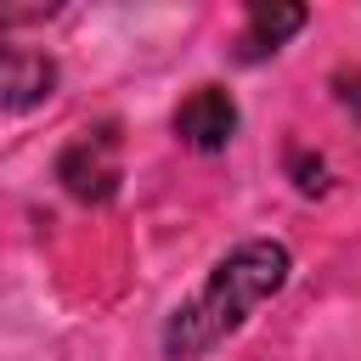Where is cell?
I'll use <instances>...</instances> for the list:
<instances>
[{
	"instance_id": "3",
	"label": "cell",
	"mask_w": 361,
	"mask_h": 361,
	"mask_svg": "<svg viewBox=\"0 0 361 361\" xmlns=\"http://www.w3.org/2000/svg\"><path fill=\"white\" fill-rule=\"evenodd\" d=\"M175 135L197 152H220L237 135V102L220 85H197L180 107H175Z\"/></svg>"
},
{
	"instance_id": "6",
	"label": "cell",
	"mask_w": 361,
	"mask_h": 361,
	"mask_svg": "<svg viewBox=\"0 0 361 361\" xmlns=\"http://www.w3.org/2000/svg\"><path fill=\"white\" fill-rule=\"evenodd\" d=\"M333 90H338L344 113H350V118H361V68H338V73H333Z\"/></svg>"
},
{
	"instance_id": "5",
	"label": "cell",
	"mask_w": 361,
	"mask_h": 361,
	"mask_svg": "<svg viewBox=\"0 0 361 361\" xmlns=\"http://www.w3.org/2000/svg\"><path fill=\"white\" fill-rule=\"evenodd\" d=\"M305 28V6H248V28H243V39H237V56L243 62H259V56H271L288 34H299Z\"/></svg>"
},
{
	"instance_id": "1",
	"label": "cell",
	"mask_w": 361,
	"mask_h": 361,
	"mask_svg": "<svg viewBox=\"0 0 361 361\" xmlns=\"http://www.w3.org/2000/svg\"><path fill=\"white\" fill-rule=\"evenodd\" d=\"M288 271H293V259H288L282 243H271V237L237 243V248L209 271V282L169 316V327H164V355H169V361H197V355H209V350H214L220 338H231L271 293H282Z\"/></svg>"
},
{
	"instance_id": "2",
	"label": "cell",
	"mask_w": 361,
	"mask_h": 361,
	"mask_svg": "<svg viewBox=\"0 0 361 361\" xmlns=\"http://www.w3.org/2000/svg\"><path fill=\"white\" fill-rule=\"evenodd\" d=\"M56 175H62V186L79 197V203H107L113 192H118V141H113V130H85L68 152H62V164H56Z\"/></svg>"
},
{
	"instance_id": "4",
	"label": "cell",
	"mask_w": 361,
	"mask_h": 361,
	"mask_svg": "<svg viewBox=\"0 0 361 361\" xmlns=\"http://www.w3.org/2000/svg\"><path fill=\"white\" fill-rule=\"evenodd\" d=\"M56 90V62L45 51L0 45V113H28Z\"/></svg>"
}]
</instances>
